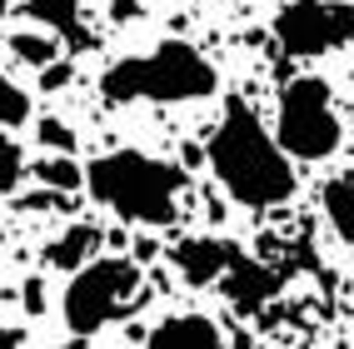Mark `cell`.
I'll list each match as a JSON object with an SVG mask.
<instances>
[{
	"label": "cell",
	"mask_w": 354,
	"mask_h": 349,
	"mask_svg": "<svg viewBox=\"0 0 354 349\" xmlns=\"http://www.w3.org/2000/svg\"><path fill=\"white\" fill-rule=\"evenodd\" d=\"M209 170L225 185V195L234 205H250V209H270V205H285L295 195V165L285 145L259 125V115L230 95L225 100V115L215 135H209Z\"/></svg>",
	"instance_id": "1"
},
{
	"label": "cell",
	"mask_w": 354,
	"mask_h": 349,
	"mask_svg": "<svg viewBox=\"0 0 354 349\" xmlns=\"http://www.w3.org/2000/svg\"><path fill=\"white\" fill-rule=\"evenodd\" d=\"M85 190L125 225H175L185 195V165L145 150H110L85 170Z\"/></svg>",
	"instance_id": "2"
},
{
	"label": "cell",
	"mask_w": 354,
	"mask_h": 349,
	"mask_svg": "<svg viewBox=\"0 0 354 349\" xmlns=\"http://www.w3.org/2000/svg\"><path fill=\"white\" fill-rule=\"evenodd\" d=\"M215 65H209L195 45L185 40H165L155 45L150 55H125L115 60L105 75H100V95L110 105H135V100H150V105H180V100H205L215 95Z\"/></svg>",
	"instance_id": "3"
},
{
	"label": "cell",
	"mask_w": 354,
	"mask_h": 349,
	"mask_svg": "<svg viewBox=\"0 0 354 349\" xmlns=\"http://www.w3.org/2000/svg\"><path fill=\"white\" fill-rule=\"evenodd\" d=\"M150 299L145 274H140V260H120V254H105V260H85L75 270V279L65 285V330L75 339L100 334L105 324L135 314Z\"/></svg>",
	"instance_id": "4"
},
{
	"label": "cell",
	"mask_w": 354,
	"mask_h": 349,
	"mask_svg": "<svg viewBox=\"0 0 354 349\" xmlns=\"http://www.w3.org/2000/svg\"><path fill=\"white\" fill-rule=\"evenodd\" d=\"M274 140L285 145L290 160H329L344 140V125L329 100V80L319 75H299L279 90V120Z\"/></svg>",
	"instance_id": "5"
},
{
	"label": "cell",
	"mask_w": 354,
	"mask_h": 349,
	"mask_svg": "<svg viewBox=\"0 0 354 349\" xmlns=\"http://www.w3.org/2000/svg\"><path fill=\"white\" fill-rule=\"evenodd\" d=\"M274 40L285 55H324L354 45V0H290L274 15Z\"/></svg>",
	"instance_id": "6"
},
{
	"label": "cell",
	"mask_w": 354,
	"mask_h": 349,
	"mask_svg": "<svg viewBox=\"0 0 354 349\" xmlns=\"http://www.w3.org/2000/svg\"><path fill=\"white\" fill-rule=\"evenodd\" d=\"M220 290H225V299L240 314H259L279 290H285V274H279L274 265L250 260V254H234V265L220 274Z\"/></svg>",
	"instance_id": "7"
},
{
	"label": "cell",
	"mask_w": 354,
	"mask_h": 349,
	"mask_svg": "<svg viewBox=\"0 0 354 349\" xmlns=\"http://www.w3.org/2000/svg\"><path fill=\"white\" fill-rule=\"evenodd\" d=\"M234 249L230 240H175V249H170V260H175V270H180V279L190 290H205V285H220V274L234 265Z\"/></svg>",
	"instance_id": "8"
},
{
	"label": "cell",
	"mask_w": 354,
	"mask_h": 349,
	"mask_svg": "<svg viewBox=\"0 0 354 349\" xmlns=\"http://www.w3.org/2000/svg\"><path fill=\"white\" fill-rule=\"evenodd\" d=\"M145 344H155V349H220V330L205 314H170L145 334Z\"/></svg>",
	"instance_id": "9"
},
{
	"label": "cell",
	"mask_w": 354,
	"mask_h": 349,
	"mask_svg": "<svg viewBox=\"0 0 354 349\" xmlns=\"http://www.w3.org/2000/svg\"><path fill=\"white\" fill-rule=\"evenodd\" d=\"M26 15L35 26H45L50 35H60L70 50H90V45H95L80 26V0H26Z\"/></svg>",
	"instance_id": "10"
},
{
	"label": "cell",
	"mask_w": 354,
	"mask_h": 349,
	"mask_svg": "<svg viewBox=\"0 0 354 349\" xmlns=\"http://www.w3.org/2000/svg\"><path fill=\"white\" fill-rule=\"evenodd\" d=\"M100 240H105V235H100L95 225H70V229H60V235H55L50 245H45L40 260L50 265V270H70V274H75L85 260H95Z\"/></svg>",
	"instance_id": "11"
},
{
	"label": "cell",
	"mask_w": 354,
	"mask_h": 349,
	"mask_svg": "<svg viewBox=\"0 0 354 349\" xmlns=\"http://www.w3.org/2000/svg\"><path fill=\"white\" fill-rule=\"evenodd\" d=\"M319 205H324V220L329 229L339 235V245H354V180H329L319 190Z\"/></svg>",
	"instance_id": "12"
},
{
	"label": "cell",
	"mask_w": 354,
	"mask_h": 349,
	"mask_svg": "<svg viewBox=\"0 0 354 349\" xmlns=\"http://www.w3.org/2000/svg\"><path fill=\"white\" fill-rule=\"evenodd\" d=\"M35 180H40V185H55V190L70 195V190H80V185H85V170H80L70 155L50 150V160H35Z\"/></svg>",
	"instance_id": "13"
},
{
	"label": "cell",
	"mask_w": 354,
	"mask_h": 349,
	"mask_svg": "<svg viewBox=\"0 0 354 349\" xmlns=\"http://www.w3.org/2000/svg\"><path fill=\"white\" fill-rule=\"evenodd\" d=\"M10 55L40 70V65H50V60L60 55V40H50V35H40V30H15V35H10Z\"/></svg>",
	"instance_id": "14"
},
{
	"label": "cell",
	"mask_w": 354,
	"mask_h": 349,
	"mask_svg": "<svg viewBox=\"0 0 354 349\" xmlns=\"http://www.w3.org/2000/svg\"><path fill=\"white\" fill-rule=\"evenodd\" d=\"M20 175H26V155H20V145L6 135V125H0V195H15Z\"/></svg>",
	"instance_id": "15"
},
{
	"label": "cell",
	"mask_w": 354,
	"mask_h": 349,
	"mask_svg": "<svg viewBox=\"0 0 354 349\" xmlns=\"http://www.w3.org/2000/svg\"><path fill=\"white\" fill-rule=\"evenodd\" d=\"M35 140L45 150H60V155H75V130H70L60 115H35Z\"/></svg>",
	"instance_id": "16"
},
{
	"label": "cell",
	"mask_w": 354,
	"mask_h": 349,
	"mask_svg": "<svg viewBox=\"0 0 354 349\" xmlns=\"http://www.w3.org/2000/svg\"><path fill=\"white\" fill-rule=\"evenodd\" d=\"M26 120H35V115H30V95L20 85L0 80V125L15 130V125H26Z\"/></svg>",
	"instance_id": "17"
},
{
	"label": "cell",
	"mask_w": 354,
	"mask_h": 349,
	"mask_svg": "<svg viewBox=\"0 0 354 349\" xmlns=\"http://www.w3.org/2000/svg\"><path fill=\"white\" fill-rule=\"evenodd\" d=\"M20 305H26V314H30V319H40L45 310H50V299H45V279H40V274L20 279Z\"/></svg>",
	"instance_id": "18"
},
{
	"label": "cell",
	"mask_w": 354,
	"mask_h": 349,
	"mask_svg": "<svg viewBox=\"0 0 354 349\" xmlns=\"http://www.w3.org/2000/svg\"><path fill=\"white\" fill-rule=\"evenodd\" d=\"M70 80H75V65H70V60H50V65H40V90H65Z\"/></svg>",
	"instance_id": "19"
},
{
	"label": "cell",
	"mask_w": 354,
	"mask_h": 349,
	"mask_svg": "<svg viewBox=\"0 0 354 349\" xmlns=\"http://www.w3.org/2000/svg\"><path fill=\"white\" fill-rule=\"evenodd\" d=\"M20 209H55V205H75V200H65V190H55V185H45V190H30L26 200H15Z\"/></svg>",
	"instance_id": "20"
},
{
	"label": "cell",
	"mask_w": 354,
	"mask_h": 349,
	"mask_svg": "<svg viewBox=\"0 0 354 349\" xmlns=\"http://www.w3.org/2000/svg\"><path fill=\"white\" fill-rule=\"evenodd\" d=\"M140 10H145L140 0H110V20H120V26H125V20H135Z\"/></svg>",
	"instance_id": "21"
},
{
	"label": "cell",
	"mask_w": 354,
	"mask_h": 349,
	"mask_svg": "<svg viewBox=\"0 0 354 349\" xmlns=\"http://www.w3.org/2000/svg\"><path fill=\"white\" fill-rule=\"evenodd\" d=\"M155 254H160L155 240H135V260H140V265H155Z\"/></svg>",
	"instance_id": "22"
},
{
	"label": "cell",
	"mask_w": 354,
	"mask_h": 349,
	"mask_svg": "<svg viewBox=\"0 0 354 349\" xmlns=\"http://www.w3.org/2000/svg\"><path fill=\"white\" fill-rule=\"evenodd\" d=\"M0 344H20V334L10 330V324H0Z\"/></svg>",
	"instance_id": "23"
},
{
	"label": "cell",
	"mask_w": 354,
	"mask_h": 349,
	"mask_svg": "<svg viewBox=\"0 0 354 349\" xmlns=\"http://www.w3.org/2000/svg\"><path fill=\"white\" fill-rule=\"evenodd\" d=\"M10 6H15V0H0V20H6V15H10Z\"/></svg>",
	"instance_id": "24"
}]
</instances>
